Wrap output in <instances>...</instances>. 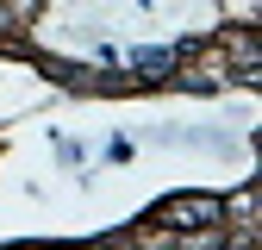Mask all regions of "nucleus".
I'll return each instance as SVG.
<instances>
[{
    "label": "nucleus",
    "mask_w": 262,
    "mask_h": 250,
    "mask_svg": "<svg viewBox=\"0 0 262 250\" xmlns=\"http://www.w3.org/2000/svg\"><path fill=\"white\" fill-rule=\"evenodd\" d=\"M219 200L212 194H175V200H162L156 206V225H175V232H187V225H219Z\"/></svg>",
    "instance_id": "f257e3e1"
}]
</instances>
